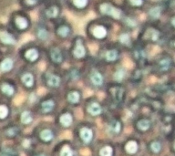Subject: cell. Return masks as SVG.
<instances>
[{"label":"cell","instance_id":"cell-1","mask_svg":"<svg viewBox=\"0 0 175 156\" xmlns=\"http://www.w3.org/2000/svg\"><path fill=\"white\" fill-rule=\"evenodd\" d=\"M0 44L8 47L15 46L17 44V39L15 36L8 29L0 28Z\"/></svg>","mask_w":175,"mask_h":156},{"label":"cell","instance_id":"cell-2","mask_svg":"<svg viewBox=\"0 0 175 156\" xmlns=\"http://www.w3.org/2000/svg\"><path fill=\"white\" fill-rule=\"evenodd\" d=\"M15 66V60L11 57H5L0 60V72H10Z\"/></svg>","mask_w":175,"mask_h":156},{"label":"cell","instance_id":"cell-3","mask_svg":"<svg viewBox=\"0 0 175 156\" xmlns=\"http://www.w3.org/2000/svg\"><path fill=\"white\" fill-rule=\"evenodd\" d=\"M13 23L15 25V27L18 29V30H26L28 29V26H29V23H28V18L23 16V15H16L14 17V19H13Z\"/></svg>","mask_w":175,"mask_h":156},{"label":"cell","instance_id":"cell-4","mask_svg":"<svg viewBox=\"0 0 175 156\" xmlns=\"http://www.w3.org/2000/svg\"><path fill=\"white\" fill-rule=\"evenodd\" d=\"M100 10L102 13L109 15L111 17H113L114 18H120L122 16V12L120 9H117L115 8H113L112 6L109 5V4H103L100 7Z\"/></svg>","mask_w":175,"mask_h":156},{"label":"cell","instance_id":"cell-5","mask_svg":"<svg viewBox=\"0 0 175 156\" xmlns=\"http://www.w3.org/2000/svg\"><path fill=\"white\" fill-rule=\"evenodd\" d=\"M24 58L29 62H34L38 59V51L33 47L28 48L24 52Z\"/></svg>","mask_w":175,"mask_h":156},{"label":"cell","instance_id":"cell-6","mask_svg":"<svg viewBox=\"0 0 175 156\" xmlns=\"http://www.w3.org/2000/svg\"><path fill=\"white\" fill-rule=\"evenodd\" d=\"M21 81L26 87L30 88L34 85V76L30 72H25L21 76Z\"/></svg>","mask_w":175,"mask_h":156},{"label":"cell","instance_id":"cell-7","mask_svg":"<svg viewBox=\"0 0 175 156\" xmlns=\"http://www.w3.org/2000/svg\"><path fill=\"white\" fill-rule=\"evenodd\" d=\"M0 89H1V91H2L5 95H7V96H12V95L15 93V89H14V87H13L11 84L7 83V82L1 84V86H0Z\"/></svg>","mask_w":175,"mask_h":156},{"label":"cell","instance_id":"cell-8","mask_svg":"<svg viewBox=\"0 0 175 156\" xmlns=\"http://www.w3.org/2000/svg\"><path fill=\"white\" fill-rule=\"evenodd\" d=\"M85 53H86V51H85V47H83V45L81 44L80 41H78L77 45H76V47L74 49V55L76 58H82L85 56Z\"/></svg>","mask_w":175,"mask_h":156},{"label":"cell","instance_id":"cell-9","mask_svg":"<svg viewBox=\"0 0 175 156\" xmlns=\"http://www.w3.org/2000/svg\"><path fill=\"white\" fill-rule=\"evenodd\" d=\"M80 136L84 141L89 142L92 139V132H91V130H89L88 128H83L80 132Z\"/></svg>","mask_w":175,"mask_h":156},{"label":"cell","instance_id":"cell-10","mask_svg":"<svg viewBox=\"0 0 175 156\" xmlns=\"http://www.w3.org/2000/svg\"><path fill=\"white\" fill-rule=\"evenodd\" d=\"M93 35H94L96 37H98V38H102V37H104L107 35V30H106L103 27L98 26V27H96V28H94V30H93Z\"/></svg>","mask_w":175,"mask_h":156},{"label":"cell","instance_id":"cell-11","mask_svg":"<svg viewBox=\"0 0 175 156\" xmlns=\"http://www.w3.org/2000/svg\"><path fill=\"white\" fill-rule=\"evenodd\" d=\"M90 79H91V81L93 82V84H95V85H97V86L101 85L102 82H103V78H102L101 74L99 73V72H97V71H95V72H93V73L91 74Z\"/></svg>","mask_w":175,"mask_h":156},{"label":"cell","instance_id":"cell-12","mask_svg":"<svg viewBox=\"0 0 175 156\" xmlns=\"http://www.w3.org/2000/svg\"><path fill=\"white\" fill-rule=\"evenodd\" d=\"M89 112L92 115H99L101 112V108L98 103H92L88 109Z\"/></svg>","mask_w":175,"mask_h":156},{"label":"cell","instance_id":"cell-13","mask_svg":"<svg viewBox=\"0 0 175 156\" xmlns=\"http://www.w3.org/2000/svg\"><path fill=\"white\" fill-rule=\"evenodd\" d=\"M47 83L51 87H57L60 83V79L58 78L57 76L51 75V76H49V78L47 80Z\"/></svg>","mask_w":175,"mask_h":156},{"label":"cell","instance_id":"cell-14","mask_svg":"<svg viewBox=\"0 0 175 156\" xmlns=\"http://www.w3.org/2000/svg\"><path fill=\"white\" fill-rule=\"evenodd\" d=\"M60 122H61L62 125H64V126H66V127L70 126V125L71 124V122H72V117H71V115L69 114V113L62 115V116L60 117Z\"/></svg>","mask_w":175,"mask_h":156},{"label":"cell","instance_id":"cell-15","mask_svg":"<svg viewBox=\"0 0 175 156\" xmlns=\"http://www.w3.org/2000/svg\"><path fill=\"white\" fill-rule=\"evenodd\" d=\"M54 108V102L52 100H47L42 103V110L44 112H49Z\"/></svg>","mask_w":175,"mask_h":156},{"label":"cell","instance_id":"cell-16","mask_svg":"<svg viewBox=\"0 0 175 156\" xmlns=\"http://www.w3.org/2000/svg\"><path fill=\"white\" fill-rule=\"evenodd\" d=\"M137 149H138V145L135 141H129L126 145V151L129 152V153H135L137 151Z\"/></svg>","mask_w":175,"mask_h":156},{"label":"cell","instance_id":"cell-17","mask_svg":"<svg viewBox=\"0 0 175 156\" xmlns=\"http://www.w3.org/2000/svg\"><path fill=\"white\" fill-rule=\"evenodd\" d=\"M51 57L53 60L56 62H60L62 60V55L60 53V51L57 49H53L51 51Z\"/></svg>","mask_w":175,"mask_h":156},{"label":"cell","instance_id":"cell-18","mask_svg":"<svg viewBox=\"0 0 175 156\" xmlns=\"http://www.w3.org/2000/svg\"><path fill=\"white\" fill-rule=\"evenodd\" d=\"M21 122L24 124H28L32 122V117L28 112H24L21 115Z\"/></svg>","mask_w":175,"mask_h":156},{"label":"cell","instance_id":"cell-19","mask_svg":"<svg viewBox=\"0 0 175 156\" xmlns=\"http://www.w3.org/2000/svg\"><path fill=\"white\" fill-rule=\"evenodd\" d=\"M40 136H41L42 140H44L46 141H50L53 138V133L49 130H45V131H43L41 132Z\"/></svg>","mask_w":175,"mask_h":156},{"label":"cell","instance_id":"cell-20","mask_svg":"<svg viewBox=\"0 0 175 156\" xmlns=\"http://www.w3.org/2000/svg\"><path fill=\"white\" fill-rule=\"evenodd\" d=\"M37 37L41 40H46L48 37L47 31L44 28H39L37 32Z\"/></svg>","mask_w":175,"mask_h":156},{"label":"cell","instance_id":"cell-21","mask_svg":"<svg viewBox=\"0 0 175 156\" xmlns=\"http://www.w3.org/2000/svg\"><path fill=\"white\" fill-rule=\"evenodd\" d=\"M138 127L141 131H146V130H148L150 128V122L147 121V120H141V121L139 122Z\"/></svg>","mask_w":175,"mask_h":156},{"label":"cell","instance_id":"cell-22","mask_svg":"<svg viewBox=\"0 0 175 156\" xmlns=\"http://www.w3.org/2000/svg\"><path fill=\"white\" fill-rule=\"evenodd\" d=\"M109 128H110V130H111L113 132L118 133V132H120V130H121V123H120L119 122H117V121H114V122H111Z\"/></svg>","mask_w":175,"mask_h":156},{"label":"cell","instance_id":"cell-23","mask_svg":"<svg viewBox=\"0 0 175 156\" xmlns=\"http://www.w3.org/2000/svg\"><path fill=\"white\" fill-rule=\"evenodd\" d=\"M68 99H69V100H70V102L76 103V102H78L79 99V94L78 92H75V91H74V92H71V93L69 94Z\"/></svg>","mask_w":175,"mask_h":156},{"label":"cell","instance_id":"cell-24","mask_svg":"<svg viewBox=\"0 0 175 156\" xmlns=\"http://www.w3.org/2000/svg\"><path fill=\"white\" fill-rule=\"evenodd\" d=\"M117 56H118V54H117V52L115 50H110V51L107 52L106 59L109 61H113L117 59Z\"/></svg>","mask_w":175,"mask_h":156},{"label":"cell","instance_id":"cell-25","mask_svg":"<svg viewBox=\"0 0 175 156\" xmlns=\"http://www.w3.org/2000/svg\"><path fill=\"white\" fill-rule=\"evenodd\" d=\"M57 13H58V10H57V8L56 7H52V8H49V9H47V12H46L47 16V17H49V18H55V17H57Z\"/></svg>","mask_w":175,"mask_h":156},{"label":"cell","instance_id":"cell-26","mask_svg":"<svg viewBox=\"0 0 175 156\" xmlns=\"http://www.w3.org/2000/svg\"><path fill=\"white\" fill-rule=\"evenodd\" d=\"M112 155V149L109 146H106L101 149L100 156H111Z\"/></svg>","mask_w":175,"mask_h":156},{"label":"cell","instance_id":"cell-27","mask_svg":"<svg viewBox=\"0 0 175 156\" xmlns=\"http://www.w3.org/2000/svg\"><path fill=\"white\" fill-rule=\"evenodd\" d=\"M150 15H151V17L153 18H159L160 15V8H153L152 9H151Z\"/></svg>","mask_w":175,"mask_h":156},{"label":"cell","instance_id":"cell-28","mask_svg":"<svg viewBox=\"0 0 175 156\" xmlns=\"http://www.w3.org/2000/svg\"><path fill=\"white\" fill-rule=\"evenodd\" d=\"M8 110L5 105H0V119H4L8 116Z\"/></svg>","mask_w":175,"mask_h":156},{"label":"cell","instance_id":"cell-29","mask_svg":"<svg viewBox=\"0 0 175 156\" xmlns=\"http://www.w3.org/2000/svg\"><path fill=\"white\" fill-rule=\"evenodd\" d=\"M124 76H125L124 70H118V71H117V72L115 73L114 78H115L116 80L121 81V80H122V79L124 78Z\"/></svg>","mask_w":175,"mask_h":156},{"label":"cell","instance_id":"cell-30","mask_svg":"<svg viewBox=\"0 0 175 156\" xmlns=\"http://www.w3.org/2000/svg\"><path fill=\"white\" fill-rule=\"evenodd\" d=\"M57 32H58V34H60L61 37H67L69 35V33H70V29L67 27H62V28H60V29H58Z\"/></svg>","mask_w":175,"mask_h":156},{"label":"cell","instance_id":"cell-31","mask_svg":"<svg viewBox=\"0 0 175 156\" xmlns=\"http://www.w3.org/2000/svg\"><path fill=\"white\" fill-rule=\"evenodd\" d=\"M60 156H72V151H71V150L70 149V147L65 146V147L62 149V151H61Z\"/></svg>","mask_w":175,"mask_h":156},{"label":"cell","instance_id":"cell-32","mask_svg":"<svg viewBox=\"0 0 175 156\" xmlns=\"http://www.w3.org/2000/svg\"><path fill=\"white\" fill-rule=\"evenodd\" d=\"M88 3V0H74V4L78 8H84Z\"/></svg>","mask_w":175,"mask_h":156},{"label":"cell","instance_id":"cell-33","mask_svg":"<svg viewBox=\"0 0 175 156\" xmlns=\"http://www.w3.org/2000/svg\"><path fill=\"white\" fill-rule=\"evenodd\" d=\"M120 40H121L122 43H123L125 45H129V43H130V37L127 34H122L120 37Z\"/></svg>","mask_w":175,"mask_h":156},{"label":"cell","instance_id":"cell-34","mask_svg":"<svg viewBox=\"0 0 175 156\" xmlns=\"http://www.w3.org/2000/svg\"><path fill=\"white\" fill-rule=\"evenodd\" d=\"M160 68H161L162 70H167V69L169 68V66H170V61H169L168 60H161V61L160 62Z\"/></svg>","mask_w":175,"mask_h":156},{"label":"cell","instance_id":"cell-35","mask_svg":"<svg viewBox=\"0 0 175 156\" xmlns=\"http://www.w3.org/2000/svg\"><path fill=\"white\" fill-rule=\"evenodd\" d=\"M114 96H115V99L116 100H121L122 99V89H116V91L114 93Z\"/></svg>","mask_w":175,"mask_h":156},{"label":"cell","instance_id":"cell-36","mask_svg":"<svg viewBox=\"0 0 175 156\" xmlns=\"http://www.w3.org/2000/svg\"><path fill=\"white\" fill-rule=\"evenodd\" d=\"M151 149H152V151H153L154 152H158V151L160 150V144L159 142L155 141V142H153V143L151 144Z\"/></svg>","mask_w":175,"mask_h":156},{"label":"cell","instance_id":"cell-37","mask_svg":"<svg viewBox=\"0 0 175 156\" xmlns=\"http://www.w3.org/2000/svg\"><path fill=\"white\" fill-rule=\"evenodd\" d=\"M38 0H24L25 4L28 6V7H33L35 6L37 3Z\"/></svg>","mask_w":175,"mask_h":156},{"label":"cell","instance_id":"cell-38","mask_svg":"<svg viewBox=\"0 0 175 156\" xmlns=\"http://www.w3.org/2000/svg\"><path fill=\"white\" fill-rule=\"evenodd\" d=\"M150 32L151 33V38L152 40H156V39L158 38V37H159V33H158L156 30H151Z\"/></svg>","mask_w":175,"mask_h":156},{"label":"cell","instance_id":"cell-39","mask_svg":"<svg viewBox=\"0 0 175 156\" xmlns=\"http://www.w3.org/2000/svg\"><path fill=\"white\" fill-rule=\"evenodd\" d=\"M131 3L134 6H141L142 4V0H131Z\"/></svg>","mask_w":175,"mask_h":156},{"label":"cell","instance_id":"cell-40","mask_svg":"<svg viewBox=\"0 0 175 156\" xmlns=\"http://www.w3.org/2000/svg\"><path fill=\"white\" fill-rule=\"evenodd\" d=\"M23 145H24L25 147H28V146L30 145V141H28V140H25V141H24V142H23Z\"/></svg>","mask_w":175,"mask_h":156},{"label":"cell","instance_id":"cell-41","mask_svg":"<svg viewBox=\"0 0 175 156\" xmlns=\"http://www.w3.org/2000/svg\"><path fill=\"white\" fill-rule=\"evenodd\" d=\"M171 22H172V25H173V26L175 27V18H172Z\"/></svg>","mask_w":175,"mask_h":156},{"label":"cell","instance_id":"cell-42","mask_svg":"<svg viewBox=\"0 0 175 156\" xmlns=\"http://www.w3.org/2000/svg\"><path fill=\"white\" fill-rule=\"evenodd\" d=\"M37 156H45V155H43V154H39V155H37Z\"/></svg>","mask_w":175,"mask_h":156},{"label":"cell","instance_id":"cell-43","mask_svg":"<svg viewBox=\"0 0 175 156\" xmlns=\"http://www.w3.org/2000/svg\"><path fill=\"white\" fill-rule=\"evenodd\" d=\"M174 149H175V142H174Z\"/></svg>","mask_w":175,"mask_h":156}]
</instances>
